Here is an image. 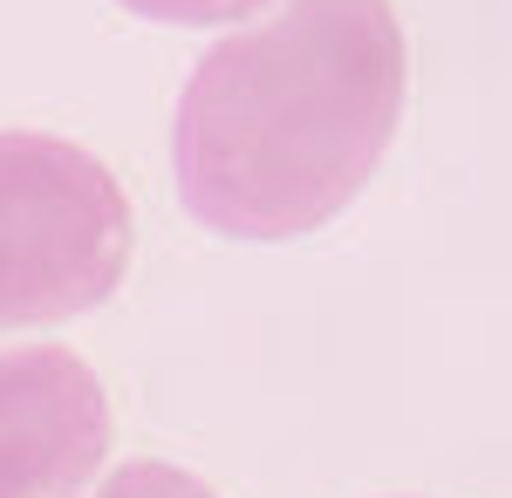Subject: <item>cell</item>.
<instances>
[{
	"label": "cell",
	"instance_id": "6da1fadb",
	"mask_svg": "<svg viewBox=\"0 0 512 498\" xmlns=\"http://www.w3.org/2000/svg\"><path fill=\"white\" fill-rule=\"evenodd\" d=\"M410 48L390 0H280L198 55L171 123L178 192L226 239H301L396 144Z\"/></svg>",
	"mask_w": 512,
	"mask_h": 498
},
{
	"label": "cell",
	"instance_id": "7a4b0ae2",
	"mask_svg": "<svg viewBox=\"0 0 512 498\" xmlns=\"http://www.w3.org/2000/svg\"><path fill=\"white\" fill-rule=\"evenodd\" d=\"M130 232L103 157L48 130H0V335L103 307L130 267Z\"/></svg>",
	"mask_w": 512,
	"mask_h": 498
},
{
	"label": "cell",
	"instance_id": "3957f363",
	"mask_svg": "<svg viewBox=\"0 0 512 498\" xmlns=\"http://www.w3.org/2000/svg\"><path fill=\"white\" fill-rule=\"evenodd\" d=\"M110 458V396L69 348L0 355V498H82Z\"/></svg>",
	"mask_w": 512,
	"mask_h": 498
},
{
	"label": "cell",
	"instance_id": "277c9868",
	"mask_svg": "<svg viewBox=\"0 0 512 498\" xmlns=\"http://www.w3.org/2000/svg\"><path fill=\"white\" fill-rule=\"evenodd\" d=\"M96 498H212V492L198 485L192 471H178V464L137 458V464H123V471H110Z\"/></svg>",
	"mask_w": 512,
	"mask_h": 498
},
{
	"label": "cell",
	"instance_id": "5b68a950",
	"mask_svg": "<svg viewBox=\"0 0 512 498\" xmlns=\"http://www.w3.org/2000/svg\"><path fill=\"white\" fill-rule=\"evenodd\" d=\"M130 14H151V21H171V28H226L239 14H253L260 0H123Z\"/></svg>",
	"mask_w": 512,
	"mask_h": 498
}]
</instances>
